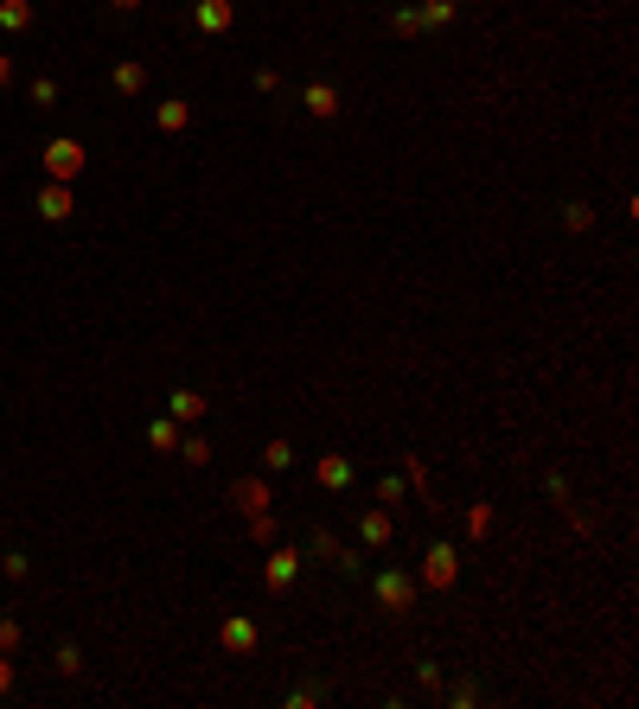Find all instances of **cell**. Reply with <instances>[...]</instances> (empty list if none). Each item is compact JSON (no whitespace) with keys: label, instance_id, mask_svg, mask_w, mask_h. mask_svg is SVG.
I'll use <instances>...</instances> for the list:
<instances>
[{"label":"cell","instance_id":"d6a6232c","mask_svg":"<svg viewBox=\"0 0 639 709\" xmlns=\"http://www.w3.org/2000/svg\"><path fill=\"white\" fill-rule=\"evenodd\" d=\"M179 454H186V461H192V467H205V461H211V448H205V441H198V435H192V441H186V448H179Z\"/></svg>","mask_w":639,"mask_h":709},{"label":"cell","instance_id":"9c48e42d","mask_svg":"<svg viewBox=\"0 0 639 709\" xmlns=\"http://www.w3.org/2000/svg\"><path fill=\"white\" fill-rule=\"evenodd\" d=\"M313 473H320V486H327V492H346V486L359 480V467H352L346 454H320V467H313Z\"/></svg>","mask_w":639,"mask_h":709},{"label":"cell","instance_id":"ffe728a7","mask_svg":"<svg viewBox=\"0 0 639 709\" xmlns=\"http://www.w3.org/2000/svg\"><path fill=\"white\" fill-rule=\"evenodd\" d=\"M416 14H422V26L435 33V26H448V20L461 14V0H422V7H416Z\"/></svg>","mask_w":639,"mask_h":709},{"label":"cell","instance_id":"603a6c76","mask_svg":"<svg viewBox=\"0 0 639 709\" xmlns=\"http://www.w3.org/2000/svg\"><path fill=\"white\" fill-rule=\"evenodd\" d=\"M0 575H7V582H26V575H33V556H26V550H7V556H0Z\"/></svg>","mask_w":639,"mask_h":709},{"label":"cell","instance_id":"5b68a950","mask_svg":"<svg viewBox=\"0 0 639 709\" xmlns=\"http://www.w3.org/2000/svg\"><path fill=\"white\" fill-rule=\"evenodd\" d=\"M300 562H307V550H300V543H281V550H269V569H262L269 594H288V588H294V575H300Z\"/></svg>","mask_w":639,"mask_h":709},{"label":"cell","instance_id":"f1b7e54d","mask_svg":"<svg viewBox=\"0 0 639 709\" xmlns=\"http://www.w3.org/2000/svg\"><path fill=\"white\" fill-rule=\"evenodd\" d=\"M467 531L486 537V531H492V505H467Z\"/></svg>","mask_w":639,"mask_h":709},{"label":"cell","instance_id":"836d02e7","mask_svg":"<svg viewBox=\"0 0 639 709\" xmlns=\"http://www.w3.org/2000/svg\"><path fill=\"white\" fill-rule=\"evenodd\" d=\"M7 690H14V658L0 652V696H7Z\"/></svg>","mask_w":639,"mask_h":709},{"label":"cell","instance_id":"44dd1931","mask_svg":"<svg viewBox=\"0 0 639 709\" xmlns=\"http://www.w3.org/2000/svg\"><path fill=\"white\" fill-rule=\"evenodd\" d=\"M52 658H58V677H77V671H84V645H77V639H58Z\"/></svg>","mask_w":639,"mask_h":709},{"label":"cell","instance_id":"1f68e13d","mask_svg":"<svg viewBox=\"0 0 639 709\" xmlns=\"http://www.w3.org/2000/svg\"><path fill=\"white\" fill-rule=\"evenodd\" d=\"M14 645H20V620L0 613V652H14Z\"/></svg>","mask_w":639,"mask_h":709},{"label":"cell","instance_id":"52a82bcc","mask_svg":"<svg viewBox=\"0 0 639 709\" xmlns=\"http://www.w3.org/2000/svg\"><path fill=\"white\" fill-rule=\"evenodd\" d=\"M71 211H77L71 186H58V179H52V186H39V218H46V224H65Z\"/></svg>","mask_w":639,"mask_h":709},{"label":"cell","instance_id":"f546056e","mask_svg":"<svg viewBox=\"0 0 639 709\" xmlns=\"http://www.w3.org/2000/svg\"><path fill=\"white\" fill-rule=\"evenodd\" d=\"M249 537L269 543V537H275V511H249Z\"/></svg>","mask_w":639,"mask_h":709},{"label":"cell","instance_id":"484cf974","mask_svg":"<svg viewBox=\"0 0 639 709\" xmlns=\"http://www.w3.org/2000/svg\"><path fill=\"white\" fill-rule=\"evenodd\" d=\"M416 684H422V690H435V696H441V664H435V658H416Z\"/></svg>","mask_w":639,"mask_h":709},{"label":"cell","instance_id":"d590c367","mask_svg":"<svg viewBox=\"0 0 639 709\" xmlns=\"http://www.w3.org/2000/svg\"><path fill=\"white\" fill-rule=\"evenodd\" d=\"M109 7H116V14H135V7H141V0H109Z\"/></svg>","mask_w":639,"mask_h":709},{"label":"cell","instance_id":"4316f807","mask_svg":"<svg viewBox=\"0 0 639 709\" xmlns=\"http://www.w3.org/2000/svg\"><path fill=\"white\" fill-rule=\"evenodd\" d=\"M147 441H154V448H179V429H173V422H147Z\"/></svg>","mask_w":639,"mask_h":709},{"label":"cell","instance_id":"6da1fadb","mask_svg":"<svg viewBox=\"0 0 639 709\" xmlns=\"http://www.w3.org/2000/svg\"><path fill=\"white\" fill-rule=\"evenodd\" d=\"M300 550H307V556H313V562H327V569H333V575H346V582H365V556H359V550H352V543H340V537H333V531H327V524H313V531H307V543H300Z\"/></svg>","mask_w":639,"mask_h":709},{"label":"cell","instance_id":"4dcf8cb0","mask_svg":"<svg viewBox=\"0 0 639 709\" xmlns=\"http://www.w3.org/2000/svg\"><path fill=\"white\" fill-rule=\"evenodd\" d=\"M543 492H550L556 505H569V480H563V473H543Z\"/></svg>","mask_w":639,"mask_h":709},{"label":"cell","instance_id":"d4e9b609","mask_svg":"<svg viewBox=\"0 0 639 709\" xmlns=\"http://www.w3.org/2000/svg\"><path fill=\"white\" fill-rule=\"evenodd\" d=\"M563 224H569V230H588V224H594V211H588L582 198H569V205H563Z\"/></svg>","mask_w":639,"mask_h":709},{"label":"cell","instance_id":"2e32d148","mask_svg":"<svg viewBox=\"0 0 639 709\" xmlns=\"http://www.w3.org/2000/svg\"><path fill=\"white\" fill-rule=\"evenodd\" d=\"M230 499H237V505H249V511H269V486H262L256 473H243V480L230 486Z\"/></svg>","mask_w":639,"mask_h":709},{"label":"cell","instance_id":"277c9868","mask_svg":"<svg viewBox=\"0 0 639 709\" xmlns=\"http://www.w3.org/2000/svg\"><path fill=\"white\" fill-rule=\"evenodd\" d=\"M422 582H429V588H454V582H461V550H454L448 537H435V543L422 550Z\"/></svg>","mask_w":639,"mask_h":709},{"label":"cell","instance_id":"3957f363","mask_svg":"<svg viewBox=\"0 0 639 709\" xmlns=\"http://www.w3.org/2000/svg\"><path fill=\"white\" fill-rule=\"evenodd\" d=\"M39 154H46V173H52L58 186H71V179L84 173V160H90V147H84L77 135H58V141H46Z\"/></svg>","mask_w":639,"mask_h":709},{"label":"cell","instance_id":"9a60e30c","mask_svg":"<svg viewBox=\"0 0 639 709\" xmlns=\"http://www.w3.org/2000/svg\"><path fill=\"white\" fill-rule=\"evenodd\" d=\"M390 33H397V39H429V26H422V14L410 7V0H397V14H390Z\"/></svg>","mask_w":639,"mask_h":709},{"label":"cell","instance_id":"7a4b0ae2","mask_svg":"<svg viewBox=\"0 0 639 709\" xmlns=\"http://www.w3.org/2000/svg\"><path fill=\"white\" fill-rule=\"evenodd\" d=\"M365 588H371V601L384 613H410L416 607V575H403V569H378V575H365Z\"/></svg>","mask_w":639,"mask_h":709},{"label":"cell","instance_id":"e0dca14e","mask_svg":"<svg viewBox=\"0 0 639 709\" xmlns=\"http://www.w3.org/2000/svg\"><path fill=\"white\" fill-rule=\"evenodd\" d=\"M116 90H122V96H141V90H147V65L122 58V65H116Z\"/></svg>","mask_w":639,"mask_h":709},{"label":"cell","instance_id":"ac0fdd59","mask_svg":"<svg viewBox=\"0 0 639 709\" xmlns=\"http://www.w3.org/2000/svg\"><path fill=\"white\" fill-rule=\"evenodd\" d=\"M441 696H448L454 709H473V703H480L486 690H480V677H454V684H441Z\"/></svg>","mask_w":639,"mask_h":709},{"label":"cell","instance_id":"e575fe53","mask_svg":"<svg viewBox=\"0 0 639 709\" xmlns=\"http://www.w3.org/2000/svg\"><path fill=\"white\" fill-rule=\"evenodd\" d=\"M14 84V52H0V90Z\"/></svg>","mask_w":639,"mask_h":709},{"label":"cell","instance_id":"d6986e66","mask_svg":"<svg viewBox=\"0 0 639 709\" xmlns=\"http://www.w3.org/2000/svg\"><path fill=\"white\" fill-rule=\"evenodd\" d=\"M0 26H7V33H26V26H33V0H0Z\"/></svg>","mask_w":639,"mask_h":709},{"label":"cell","instance_id":"7402d4cb","mask_svg":"<svg viewBox=\"0 0 639 709\" xmlns=\"http://www.w3.org/2000/svg\"><path fill=\"white\" fill-rule=\"evenodd\" d=\"M288 467H294V448H288V441H269V448H262V473H288Z\"/></svg>","mask_w":639,"mask_h":709},{"label":"cell","instance_id":"5bb4252c","mask_svg":"<svg viewBox=\"0 0 639 709\" xmlns=\"http://www.w3.org/2000/svg\"><path fill=\"white\" fill-rule=\"evenodd\" d=\"M327 696H333V684H327V677H307V684H294V690H288V709H313V703H327Z\"/></svg>","mask_w":639,"mask_h":709},{"label":"cell","instance_id":"30bf717a","mask_svg":"<svg viewBox=\"0 0 639 709\" xmlns=\"http://www.w3.org/2000/svg\"><path fill=\"white\" fill-rule=\"evenodd\" d=\"M230 20H237L230 0H198V7H192V26H198V33H230Z\"/></svg>","mask_w":639,"mask_h":709},{"label":"cell","instance_id":"83f0119b","mask_svg":"<svg viewBox=\"0 0 639 709\" xmlns=\"http://www.w3.org/2000/svg\"><path fill=\"white\" fill-rule=\"evenodd\" d=\"M378 499H384V505H403V473H384V480H378Z\"/></svg>","mask_w":639,"mask_h":709},{"label":"cell","instance_id":"7c38bea8","mask_svg":"<svg viewBox=\"0 0 639 709\" xmlns=\"http://www.w3.org/2000/svg\"><path fill=\"white\" fill-rule=\"evenodd\" d=\"M154 122H160L167 135H186V128H192V103H186V96H167V103L154 109Z\"/></svg>","mask_w":639,"mask_h":709},{"label":"cell","instance_id":"cb8c5ba5","mask_svg":"<svg viewBox=\"0 0 639 709\" xmlns=\"http://www.w3.org/2000/svg\"><path fill=\"white\" fill-rule=\"evenodd\" d=\"M26 96H33L39 109H52V103H58V77H33V90H26Z\"/></svg>","mask_w":639,"mask_h":709},{"label":"cell","instance_id":"ba28073f","mask_svg":"<svg viewBox=\"0 0 639 709\" xmlns=\"http://www.w3.org/2000/svg\"><path fill=\"white\" fill-rule=\"evenodd\" d=\"M359 543H365V550L397 543V518H390V511H365V518H359Z\"/></svg>","mask_w":639,"mask_h":709},{"label":"cell","instance_id":"4fadbf2b","mask_svg":"<svg viewBox=\"0 0 639 709\" xmlns=\"http://www.w3.org/2000/svg\"><path fill=\"white\" fill-rule=\"evenodd\" d=\"M167 416H173V422H198V416H205V397H198V390H167Z\"/></svg>","mask_w":639,"mask_h":709},{"label":"cell","instance_id":"8992f818","mask_svg":"<svg viewBox=\"0 0 639 709\" xmlns=\"http://www.w3.org/2000/svg\"><path fill=\"white\" fill-rule=\"evenodd\" d=\"M300 109H307L313 122H333V116H340V84H333V77H313V84L300 90Z\"/></svg>","mask_w":639,"mask_h":709},{"label":"cell","instance_id":"8fae6325","mask_svg":"<svg viewBox=\"0 0 639 709\" xmlns=\"http://www.w3.org/2000/svg\"><path fill=\"white\" fill-rule=\"evenodd\" d=\"M218 639H224V652H256V639H262V633H256V620H249V613H230Z\"/></svg>","mask_w":639,"mask_h":709}]
</instances>
